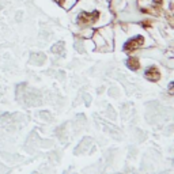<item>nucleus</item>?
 Here are the masks:
<instances>
[{
	"label": "nucleus",
	"mask_w": 174,
	"mask_h": 174,
	"mask_svg": "<svg viewBox=\"0 0 174 174\" xmlns=\"http://www.w3.org/2000/svg\"><path fill=\"white\" fill-rule=\"evenodd\" d=\"M144 76H145V79H148V80H151V82H157L160 79V72L157 67H150V68L145 69Z\"/></svg>",
	"instance_id": "f257e3e1"
},
{
	"label": "nucleus",
	"mask_w": 174,
	"mask_h": 174,
	"mask_svg": "<svg viewBox=\"0 0 174 174\" xmlns=\"http://www.w3.org/2000/svg\"><path fill=\"white\" fill-rule=\"evenodd\" d=\"M141 45H143V38H141V37L139 36V37H135V38L129 40L128 42L125 44L124 49H125V50H133V49L140 48Z\"/></svg>",
	"instance_id": "f03ea898"
},
{
	"label": "nucleus",
	"mask_w": 174,
	"mask_h": 174,
	"mask_svg": "<svg viewBox=\"0 0 174 174\" xmlns=\"http://www.w3.org/2000/svg\"><path fill=\"white\" fill-rule=\"evenodd\" d=\"M126 64H128V67L131 68V69H133V71H136V69L139 68V60L136 59V57H131L128 60V61H126Z\"/></svg>",
	"instance_id": "7ed1b4c3"
},
{
	"label": "nucleus",
	"mask_w": 174,
	"mask_h": 174,
	"mask_svg": "<svg viewBox=\"0 0 174 174\" xmlns=\"http://www.w3.org/2000/svg\"><path fill=\"white\" fill-rule=\"evenodd\" d=\"M57 2H59V4L63 6V7L69 8V7H72V6H74L75 0H57Z\"/></svg>",
	"instance_id": "20e7f679"
}]
</instances>
